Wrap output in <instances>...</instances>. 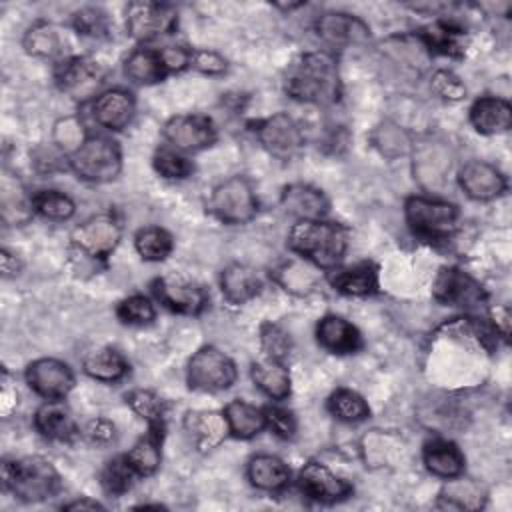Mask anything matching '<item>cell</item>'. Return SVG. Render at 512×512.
<instances>
[{"instance_id": "cell-55", "label": "cell", "mask_w": 512, "mask_h": 512, "mask_svg": "<svg viewBox=\"0 0 512 512\" xmlns=\"http://www.w3.org/2000/svg\"><path fill=\"white\" fill-rule=\"evenodd\" d=\"M0 264H2V274H4V278L16 276L18 270H20L18 258H16L12 252H8L6 248H2V252H0Z\"/></svg>"}, {"instance_id": "cell-47", "label": "cell", "mask_w": 512, "mask_h": 512, "mask_svg": "<svg viewBox=\"0 0 512 512\" xmlns=\"http://www.w3.org/2000/svg\"><path fill=\"white\" fill-rule=\"evenodd\" d=\"M72 24L76 28L78 34H84V36H92V38H102L108 34V16L106 12H102L100 8H82L78 12H74L72 16Z\"/></svg>"}, {"instance_id": "cell-22", "label": "cell", "mask_w": 512, "mask_h": 512, "mask_svg": "<svg viewBox=\"0 0 512 512\" xmlns=\"http://www.w3.org/2000/svg\"><path fill=\"white\" fill-rule=\"evenodd\" d=\"M36 430L56 442H68L78 434L70 408L62 400H46L34 414Z\"/></svg>"}, {"instance_id": "cell-26", "label": "cell", "mask_w": 512, "mask_h": 512, "mask_svg": "<svg viewBox=\"0 0 512 512\" xmlns=\"http://www.w3.org/2000/svg\"><path fill=\"white\" fill-rule=\"evenodd\" d=\"M470 122L480 134H500L512 124V108L496 96H482L470 108Z\"/></svg>"}, {"instance_id": "cell-2", "label": "cell", "mask_w": 512, "mask_h": 512, "mask_svg": "<svg viewBox=\"0 0 512 512\" xmlns=\"http://www.w3.org/2000/svg\"><path fill=\"white\" fill-rule=\"evenodd\" d=\"M288 248L316 268H336L348 248V230L326 220H298L288 234Z\"/></svg>"}, {"instance_id": "cell-49", "label": "cell", "mask_w": 512, "mask_h": 512, "mask_svg": "<svg viewBox=\"0 0 512 512\" xmlns=\"http://www.w3.org/2000/svg\"><path fill=\"white\" fill-rule=\"evenodd\" d=\"M260 344H262V350H264L266 358H274V360H280V362H284V358L288 356L290 346H292L290 336L278 324H272V322L262 324Z\"/></svg>"}, {"instance_id": "cell-52", "label": "cell", "mask_w": 512, "mask_h": 512, "mask_svg": "<svg viewBox=\"0 0 512 512\" xmlns=\"http://www.w3.org/2000/svg\"><path fill=\"white\" fill-rule=\"evenodd\" d=\"M114 432H116L114 424L106 418H92L82 428V436L90 444H108V442L114 440Z\"/></svg>"}, {"instance_id": "cell-11", "label": "cell", "mask_w": 512, "mask_h": 512, "mask_svg": "<svg viewBox=\"0 0 512 512\" xmlns=\"http://www.w3.org/2000/svg\"><path fill=\"white\" fill-rule=\"evenodd\" d=\"M432 292L438 302L466 310L482 308L486 302L482 286L460 268H442L434 280Z\"/></svg>"}, {"instance_id": "cell-16", "label": "cell", "mask_w": 512, "mask_h": 512, "mask_svg": "<svg viewBox=\"0 0 512 512\" xmlns=\"http://www.w3.org/2000/svg\"><path fill=\"white\" fill-rule=\"evenodd\" d=\"M102 82H104L102 66L86 56L66 58L56 68V84L60 86V90H64L76 100L92 96Z\"/></svg>"}, {"instance_id": "cell-21", "label": "cell", "mask_w": 512, "mask_h": 512, "mask_svg": "<svg viewBox=\"0 0 512 512\" xmlns=\"http://www.w3.org/2000/svg\"><path fill=\"white\" fill-rule=\"evenodd\" d=\"M318 344L332 354H352L362 348V336L358 328L342 316L328 314L316 326Z\"/></svg>"}, {"instance_id": "cell-17", "label": "cell", "mask_w": 512, "mask_h": 512, "mask_svg": "<svg viewBox=\"0 0 512 512\" xmlns=\"http://www.w3.org/2000/svg\"><path fill=\"white\" fill-rule=\"evenodd\" d=\"M314 28L318 38L330 48H350L370 40V28L346 12H326L316 20Z\"/></svg>"}, {"instance_id": "cell-1", "label": "cell", "mask_w": 512, "mask_h": 512, "mask_svg": "<svg viewBox=\"0 0 512 512\" xmlns=\"http://www.w3.org/2000/svg\"><path fill=\"white\" fill-rule=\"evenodd\" d=\"M288 96L300 102L328 106L340 98V72L338 60L332 52L316 50L298 56L284 80Z\"/></svg>"}, {"instance_id": "cell-8", "label": "cell", "mask_w": 512, "mask_h": 512, "mask_svg": "<svg viewBox=\"0 0 512 512\" xmlns=\"http://www.w3.org/2000/svg\"><path fill=\"white\" fill-rule=\"evenodd\" d=\"M120 236L122 226L118 218L112 212H102L78 224L70 234V242L76 252L94 260H104L114 252Z\"/></svg>"}, {"instance_id": "cell-9", "label": "cell", "mask_w": 512, "mask_h": 512, "mask_svg": "<svg viewBox=\"0 0 512 512\" xmlns=\"http://www.w3.org/2000/svg\"><path fill=\"white\" fill-rule=\"evenodd\" d=\"M126 30L140 42L172 34L178 24V12L164 2H130L126 6Z\"/></svg>"}, {"instance_id": "cell-27", "label": "cell", "mask_w": 512, "mask_h": 512, "mask_svg": "<svg viewBox=\"0 0 512 512\" xmlns=\"http://www.w3.org/2000/svg\"><path fill=\"white\" fill-rule=\"evenodd\" d=\"M246 474L250 484L264 492H280L290 482V468L272 454H258L250 458Z\"/></svg>"}, {"instance_id": "cell-54", "label": "cell", "mask_w": 512, "mask_h": 512, "mask_svg": "<svg viewBox=\"0 0 512 512\" xmlns=\"http://www.w3.org/2000/svg\"><path fill=\"white\" fill-rule=\"evenodd\" d=\"M160 54H162L168 74L180 72L192 64V50L182 48V46H164V48H160Z\"/></svg>"}, {"instance_id": "cell-41", "label": "cell", "mask_w": 512, "mask_h": 512, "mask_svg": "<svg viewBox=\"0 0 512 512\" xmlns=\"http://www.w3.org/2000/svg\"><path fill=\"white\" fill-rule=\"evenodd\" d=\"M126 402L130 404V408L142 418L146 420L148 426H158L164 428V416H166V406L162 402V398L158 394H154L152 390H132L130 394H126Z\"/></svg>"}, {"instance_id": "cell-48", "label": "cell", "mask_w": 512, "mask_h": 512, "mask_svg": "<svg viewBox=\"0 0 512 512\" xmlns=\"http://www.w3.org/2000/svg\"><path fill=\"white\" fill-rule=\"evenodd\" d=\"M86 138L88 136L84 134V126L76 116H68L54 126V142L60 150L68 152V156L76 152Z\"/></svg>"}, {"instance_id": "cell-18", "label": "cell", "mask_w": 512, "mask_h": 512, "mask_svg": "<svg viewBox=\"0 0 512 512\" xmlns=\"http://www.w3.org/2000/svg\"><path fill=\"white\" fill-rule=\"evenodd\" d=\"M458 184L472 200H494L506 190V176L490 162L470 160L458 172Z\"/></svg>"}, {"instance_id": "cell-56", "label": "cell", "mask_w": 512, "mask_h": 512, "mask_svg": "<svg viewBox=\"0 0 512 512\" xmlns=\"http://www.w3.org/2000/svg\"><path fill=\"white\" fill-rule=\"evenodd\" d=\"M62 510H68V512H78V510H104V506L92 498H78V500H72L68 504L62 506Z\"/></svg>"}, {"instance_id": "cell-33", "label": "cell", "mask_w": 512, "mask_h": 512, "mask_svg": "<svg viewBox=\"0 0 512 512\" xmlns=\"http://www.w3.org/2000/svg\"><path fill=\"white\" fill-rule=\"evenodd\" d=\"M252 380L272 400H284L290 396V372L280 360L264 358L254 362Z\"/></svg>"}, {"instance_id": "cell-25", "label": "cell", "mask_w": 512, "mask_h": 512, "mask_svg": "<svg viewBox=\"0 0 512 512\" xmlns=\"http://www.w3.org/2000/svg\"><path fill=\"white\" fill-rule=\"evenodd\" d=\"M220 288L230 304H244L262 290V280L254 268L234 262L222 270Z\"/></svg>"}, {"instance_id": "cell-35", "label": "cell", "mask_w": 512, "mask_h": 512, "mask_svg": "<svg viewBox=\"0 0 512 512\" xmlns=\"http://www.w3.org/2000/svg\"><path fill=\"white\" fill-rule=\"evenodd\" d=\"M28 54L38 58H54L62 52V36L60 30L44 20L34 22L22 40Z\"/></svg>"}, {"instance_id": "cell-31", "label": "cell", "mask_w": 512, "mask_h": 512, "mask_svg": "<svg viewBox=\"0 0 512 512\" xmlns=\"http://www.w3.org/2000/svg\"><path fill=\"white\" fill-rule=\"evenodd\" d=\"M330 284L346 296H368L378 290V268L372 262H360L332 274Z\"/></svg>"}, {"instance_id": "cell-29", "label": "cell", "mask_w": 512, "mask_h": 512, "mask_svg": "<svg viewBox=\"0 0 512 512\" xmlns=\"http://www.w3.org/2000/svg\"><path fill=\"white\" fill-rule=\"evenodd\" d=\"M124 72L132 82L146 84V86L160 82L168 74L160 48H148V46L136 48L124 60Z\"/></svg>"}, {"instance_id": "cell-4", "label": "cell", "mask_w": 512, "mask_h": 512, "mask_svg": "<svg viewBox=\"0 0 512 512\" xmlns=\"http://www.w3.org/2000/svg\"><path fill=\"white\" fill-rule=\"evenodd\" d=\"M74 174L86 182H110L122 170V152L108 136H88L84 144L68 156Z\"/></svg>"}, {"instance_id": "cell-51", "label": "cell", "mask_w": 512, "mask_h": 512, "mask_svg": "<svg viewBox=\"0 0 512 512\" xmlns=\"http://www.w3.org/2000/svg\"><path fill=\"white\" fill-rule=\"evenodd\" d=\"M430 86L444 100H462L466 96V86L460 82L458 76H454L448 70H438L432 76Z\"/></svg>"}, {"instance_id": "cell-12", "label": "cell", "mask_w": 512, "mask_h": 512, "mask_svg": "<svg viewBox=\"0 0 512 512\" xmlns=\"http://www.w3.org/2000/svg\"><path fill=\"white\" fill-rule=\"evenodd\" d=\"M26 382L44 400H64L74 388V374L62 360L38 358L28 364Z\"/></svg>"}, {"instance_id": "cell-37", "label": "cell", "mask_w": 512, "mask_h": 512, "mask_svg": "<svg viewBox=\"0 0 512 512\" xmlns=\"http://www.w3.org/2000/svg\"><path fill=\"white\" fill-rule=\"evenodd\" d=\"M452 482L440 492L438 506L440 508H454V510H476L482 508L484 496L482 488L472 482V480H456L450 478Z\"/></svg>"}, {"instance_id": "cell-28", "label": "cell", "mask_w": 512, "mask_h": 512, "mask_svg": "<svg viewBox=\"0 0 512 512\" xmlns=\"http://www.w3.org/2000/svg\"><path fill=\"white\" fill-rule=\"evenodd\" d=\"M464 28L450 20H438L434 24H428L418 30L420 42L432 52V54H444V56H462L464 54Z\"/></svg>"}, {"instance_id": "cell-20", "label": "cell", "mask_w": 512, "mask_h": 512, "mask_svg": "<svg viewBox=\"0 0 512 512\" xmlns=\"http://www.w3.org/2000/svg\"><path fill=\"white\" fill-rule=\"evenodd\" d=\"M184 430L200 452L216 448L226 438V434H230L224 412H216V410L186 412Z\"/></svg>"}, {"instance_id": "cell-30", "label": "cell", "mask_w": 512, "mask_h": 512, "mask_svg": "<svg viewBox=\"0 0 512 512\" xmlns=\"http://www.w3.org/2000/svg\"><path fill=\"white\" fill-rule=\"evenodd\" d=\"M162 438H164V428L148 426V432L140 440H136V444L128 450V454H124L138 476H152L158 470L162 460V450H160Z\"/></svg>"}, {"instance_id": "cell-46", "label": "cell", "mask_w": 512, "mask_h": 512, "mask_svg": "<svg viewBox=\"0 0 512 512\" xmlns=\"http://www.w3.org/2000/svg\"><path fill=\"white\" fill-rule=\"evenodd\" d=\"M374 144L380 148V152L388 158H396V156H402L408 152L410 148V140L408 136L404 134L402 128H398L396 124H382L376 134H374Z\"/></svg>"}, {"instance_id": "cell-7", "label": "cell", "mask_w": 512, "mask_h": 512, "mask_svg": "<svg viewBox=\"0 0 512 512\" xmlns=\"http://www.w3.org/2000/svg\"><path fill=\"white\" fill-rule=\"evenodd\" d=\"M258 202L252 184L244 176L220 182L210 196V212L224 224H246L256 216Z\"/></svg>"}, {"instance_id": "cell-13", "label": "cell", "mask_w": 512, "mask_h": 512, "mask_svg": "<svg viewBox=\"0 0 512 512\" xmlns=\"http://www.w3.org/2000/svg\"><path fill=\"white\" fill-rule=\"evenodd\" d=\"M164 138L184 152H196L208 148L216 140V128L208 116L202 114H178L172 116L164 128Z\"/></svg>"}, {"instance_id": "cell-42", "label": "cell", "mask_w": 512, "mask_h": 512, "mask_svg": "<svg viewBox=\"0 0 512 512\" xmlns=\"http://www.w3.org/2000/svg\"><path fill=\"white\" fill-rule=\"evenodd\" d=\"M34 212L48 220H68L72 218L76 206L70 196L58 190H40L32 196Z\"/></svg>"}, {"instance_id": "cell-10", "label": "cell", "mask_w": 512, "mask_h": 512, "mask_svg": "<svg viewBox=\"0 0 512 512\" xmlns=\"http://www.w3.org/2000/svg\"><path fill=\"white\" fill-rule=\"evenodd\" d=\"M256 136L264 150L280 160L294 158L304 144V134L298 122L284 112L260 120L256 124Z\"/></svg>"}, {"instance_id": "cell-24", "label": "cell", "mask_w": 512, "mask_h": 512, "mask_svg": "<svg viewBox=\"0 0 512 512\" xmlns=\"http://www.w3.org/2000/svg\"><path fill=\"white\" fill-rule=\"evenodd\" d=\"M282 208L298 220H322L328 212V200L322 190L308 184H290L282 192Z\"/></svg>"}, {"instance_id": "cell-36", "label": "cell", "mask_w": 512, "mask_h": 512, "mask_svg": "<svg viewBox=\"0 0 512 512\" xmlns=\"http://www.w3.org/2000/svg\"><path fill=\"white\" fill-rule=\"evenodd\" d=\"M34 212L32 196H28L18 180H10L8 174L2 178V218L6 222L22 224Z\"/></svg>"}, {"instance_id": "cell-32", "label": "cell", "mask_w": 512, "mask_h": 512, "mask_svg": "<svg viewBox=\"0 0 512 512\" xmlns=\"http://www.w3.org/2000/svg\"><path fill=\"white\" fill-rule=\"evenodd\" d=\"M82 370L86 376H90L94 380L116 382L126 376L128 364L118 350H114L110 346H102V348H94L92 352H88L84 356Z\"/></svg>"}, {"instance_id": "cell-3", "label": "cell", "mask_w": 512, "mask_h": 512, "mask_svg": "<svg viewBox=\"0 0 512 512\" xmlns=\"http://www.w3.org/2000/svg\"><path fill=\"white\" fill-rule=\"evenodd\" d=\"M4 488L24 502H42L60 492L62 480L50 460L42 456H24L6 460L2 466Z\"/></svg>"}, {"instance_id": "cell-40", "label": "cell", "mask_w": 512, "mask_h": 512, "mask_svg": "<svg viewBox=\"0 0 512 512\" xmlns=\"http://www.w3.org/2000/svg\"><path fill=\"white\" fill-rule=\"evenodd\" d=\"M134 476H138V474L130 466L126 456H116V458L108 460L106 466L102 468L100 484H102L104 492H108L110 496H122L132 488Z\"/></svg>"}, {"instance_id": "cell-44", "label": "cell", "mask_w": 512, "mask_h": 512, "mask_svg": "<svg viewBox=\"0 0 512 512\" xmlns=\"http://www.w3.org/2000/svg\"><path fill=\"white\" fill-rule=\"evenodd\" d=\"M276 280L284 286V290L294 294H308L310 290H314V284H316L314 272L308 266L298 262L280 266L276 270Z\"/></svg>"}, {"instance_id": "cell-38", "label": "cell", "mask_w": 512, "mask_h": 512, "mask_svg": "<svg viewBox=\"0 0 512 512\" xmlns=\"http://www.w3.org/2000/svg\"><path fill=\"white\" fill-rule=\"evenodd\" d=\"M134 246H136V252L140 254L142 260L160 262L172 252L174 242H172L170 232H166L164 228L148 226V228H142V230L136 232Z\"/></svg>"}, {"instance_id": "cell-45", "label": "cell", "mask_w": 512, "mask_h": 512, "mask_svg": "<svg viewBox=\"0 0 512 512\" xmlns=\"http://www.w3.org/2000/svg\"><path fill=\"white\" fill-rule=\"evenodd\" d=\"M116 316L124 322V324H134V326H142V324H150L156 316V310L152 306V302L146 296L134 294L124 298L118 306H116Z\"/></svg>"}, {"instance_id": "cell-34", "label": "cell", "mask_w": 512, "mask_h": 512, "mask_svg": "<svg viewBox=\"0 0 512 512\" xmlns=\"http://www.w3.org/2000/svg\"><path fill=\"white\" fill-rule=\"evenodd\" d=\"M224 416L228 422V430L234 438H252L266 426L264 410L244 402V400H232L224 408Z\"/></svg>"}, {"instance_id": "cell-14", "label": "cell", "mask_w": 512, "mask_h": 512, "mask_svg": "<svg viewBox=\"0 0 512 512\" xmlns=\"http://www.w3.org/2000/svg\"><path fill=\"white\" fill-rule=\"evenodd\" d=\"M298 486L302 494L320 504H334L352 494V484L336 476L320 462H306L298 472Z\"/></svg>"}, {"instance_id": "cell-39", "label": "cell", "mask_w": 512, "mask_h": 512, "mask_svg": "<svg viewBox=\"0 0 512 512\" xmlns=\"http://www.w3.org/2000/svg\"><path fill=\"white\" fill-rule=\"evenodd\" d=\"M328 410L334 418L342 422H360L368 418V402L350 388H338L328 398Z\"/></svg>"}, {"instance_id": "cell-15", "label": "cell", "mask_w": 512, "mask_h": 512, "mask_svg": "<svg viewBox=\"0 0 512 512\" xmlns=\"http://www.w3.org/2000/svg\"><path fill=\"white\" fill-rule=\"evenodd\" d=\"M152 292L162 306L178 314H200L208 304L206 290L180 276L156 278L152 282Z\"/></svg>"}, {"instance_id": "cell-53", "label": "cell", "mask_w": 512, "mask_h": 512, "mask_svg": "<svg viewBox=\"0 0 512 512\" xmlns=\"http://www.w3.org/2000/svg\"><path fill=\"white\" fill-rule=\"evenodd\" d=\"M204 74H222L226 70V60L212 50H192V64Z\"/></svg>"}, {"instance_id": "cell-5", "label": "cell", "mask_w": 512, "mask_h": 512, "mask_svg": "<svg viewBox=\"0 0 512 512\" xmlns=\"http://www.w3.org/2000/svg\"><path fill=\"white\" fill-rule=\"evenodd\" d=\"M406 222L412 232L424 240H446L454 234L458 226V208L450 202L410 196L404 204Z\"/></svg>"}, {"instance_id": "cell-23", "label": "cell", "mask_w": 512, "mask_h": 512, "mask_svg": "<svg viewBox=\"0 0 512 512\" xmlns=\"http://www.w3.org/2000/svg\"><path fill=\"white\" fill-rule=\"evenodd\" d=\"M422 460L430 474L444 480L460 478L464 472V454L454 442L442 438H434L424 444Z\"/></svg>"}, {"instance_id": "cell-43", "label": "cell", "mask_w": 512, "mask_h": 512, "mask_svg": "<svg viewBox=\"0 0 512 512\" xmlns=\"http://www.w3.org/2000/svg\"><path fill=\"white\" fill-rule=\"evenodd\" d=\"M152 162L156 172L168 180H182L194 172L192 162L172 148H158Z\"/></svg>"}, {"instance_id": "cell-50", "label": "cell", "mask_w": 512, "mask_h": 512, "mask_svg": "<svg viewBox=\"0 0 512 512\" xmlns=\"http://www.w3.org/2000/svg\"><path fill=\"white\" fill-rule=\"evenodd\" d=\"M264 418H266V426L284 440L294 438L296 434V418L290 410L280 408V406H266L264 408Z\"/></svg>"}, {"instance_id": "cell-6", "label": "cell", "mask_w": 512, "mask_h": 512, "mask_svg": "<svg viewBox=\"0 0 512 512\" xmlns=\"http://www.w3.org/2000/svg\"><path fill=\"white\" fill-rule=\"evenodd\" d=\"M186 380L188 386L198 392L226 390L236 382V364L222 350L202 346L188 360Z\"/></svg>"}, {"instance_id": "cell-19", "label": "cell", "mask_w": 512, "mask_h": 512, "mask_svg": "<svg viewBox=\"0 0 512 512\" xmlns=\"http://www.w3.org/2000/svg\"><path fill=\"white\" fill-rule=\"evenodd\" d=\"M134 110H136L134 96L122 88H112V90L102 92L92 104L94 120L102 128L112 130V132L124 130L130 124Z\"/></svg>"}]
</instances>
